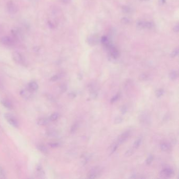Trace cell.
I'll list each match as a JSON object with an SVG mask.
<instances>
[{"mask_svg": "<svg viewBox=\"0 0 179 179\" xmlns=\"http://www.w3.org/2000/svg\"><path fill=\"white\" fill-rule=\"evenodd\" d=\"M4 117L6 121L13 127L15 128H18L19 126V123L17 119L11 114L6 113L4 115Z\"/></svg>", "mask_w": 179, "mask_h": 179, "instance_id": "6da1fadb", "label": "cell"}, {"mask_svg": "<svg viewBox=\"0 0 179 179\" xmlns=\"http://www.w3.org/2000/svg\"><path fill=\"white\" fill-rule=\"evenodd\" d=\"M1 43L4 45L8 46H11L14 45L15 42V40L10 36H4L1 38L0 40Z\"/></svg>", "mask_w": 179, "mask_h": 179, "instance_id": "7a4b0ae2", "label": "cell"}, {"mask_svg": "<svg viewBox=\"0 0 179 179\" xmlns=\"http://www.w3.org/2000/svg\"><path fill=\"white\" fill-rule=\"evenodd\" d=\"M12 58L13 60L18 64H23L25 62V58L20 52L15 51L12 53Z\"/></svg>", "mask_w": 179, "mask_h": 179, "instance_id": "3957f363", "label": "cell"}, {"mask_svg": "<svg viewBox=\"0 0 179 179\" xmlns=\"http://www.w3.org/2000/svg\"><path fill=\"white\" fill-rule=\"evenodd\" d=\"M6 7L8 12L12 14L16 13L18 11V7L17 5L12 1H10L7 3Z\"/></svg>", "mask_w": 179, "mask_h": 179, "instance_id": "277c9868", "label": "cell"}, {"mask_svg": "<svg viewBox=\"0 0 179 179\" xmlns=\"http://www.w3.org/2000/svg\"><path fill=\"white\" fill-rule=\"evenodd\" d=\"M33 92L31 91L27 88L26 89H22L20 91V95L25 99H30L33 96Z\"/></svg>", "mask_w": 179, "mask_h": 179, "instance_id": "5b68a950", "label": "cell"}, {"mask_svg": "<svg viewBox=\"0 0 179 179\" xmlns=\"http://www.w3.org/2000/svg\"><path fill=\"white\" fill-rule=\"evenodd\" d=\"M174 174V171L172 169H165L162 170L160 173V175L162 177L168 178L171 177Z\"/></svg>", "mask_w": 179, "mask_h": 179, "instance_id": "8992f818", "label": "cell"}, {"mask_svg": "<svg viewBox=\"0 0 179 179\" xmlns=\"http://www.w3.org/2000/svg\"><path fill=\"white\" fill-rule=\"evenodd\" d=\"M130 135V131H127L124 133H123L122 135H121V136L118 138L119 144H123V143L125 141H126L129 138Z\"/></svg>", "mask_w": 179, "mask_h": 179, "instance_id": "52a82bcc", "label": "cell"}, {"mask_svg": "<svg viewBox=\"0 0 179 179\" xmlns=\"http://www.w3.org/2000/svg\"><path fill=\"white\" fill-rule=\"evenodd\" d=\"M27 88L31 91L34 92L37 90L39 89V85L35 81H31L27 85Z\"/></svg>", "mask_w": 179, "mask_h": 179, "instance_id": "ba28073f", "label": "cell"}, {"mask_svg": "<svg viewBox=\"0 0 179 179\" xmlns=\"http://www.w3.org/2000/svg\"><path fill=\"white\" fill-rule=\"evenodd\" d=\"M1 104L4 107H5V108H6L8 109H11L12 108V107H13L12 103V102L10 100L6 99H2L1 100Z\"/></svg>", "mask_w": 179, "mask_h": 179, "instance_id": "9c48e42d", "label": "cell"}, {"mask_svg": "<svg viewBox=\"0 0 179 179\" xmlns=\"http://www.w3.org/2000/svg\"><path fill=\"white\" fill-rule=\"evenodd\" d=\"M110 51L111 53V55L114 58H117L119 56V53L118 50L114 46L110 47Z\"/></svg>", "mask_w": 179, "mask_h": 179, "instance_id": "30bf717a", "label": "cell"}, {"mask_svg": "<svg viewBox=\"0 0 179 179\" xmlns=\"http://www.w3.org/2000/svg\"><path fill=\"white\" fill-rule=\"evenodd\" d=\"M50 119L46 118H41L38 119L37 124L40 126H45L49 123Z\"/></svg>", "mask_w": 179, "mask_h": 179, "instance_id": "8fae6325", "label": "cell"}, {"mask_svg": "<svg viewBox=\"0 0 179 179\" xmlns=\"http://www.w3.org/2000/svg\"><path fill=\"white\" fill-rule=\"evenodd\" d=\"M36 174L37 175H38L39 177L43 178V176L45 175V173L42 169L41 166H37L36 167Z\"/></svg>", "mask_w": 179, "mask_h": 179, "instance_id": "7c38bea8", "label": "cell"}, {"mask_svg": "<svg viewBox=\"0 0 179 179\" xmlns=\"http://www.w3.org/2000/svg\"><path fill=\"white\" fill-rule=\"evenodd\" d=\"M37 149L40 151L42 153H43L44 154H47L49 153V150L47 148L43 145H39L37 146Z\"/></svg>", "mask_w": 179, "mask_h": 179, "instance_id": "4fadbf2b", "label": "cell"}, {"mask_svg": "<svg viewBox=\"0 0 179 179\" xmlns=\"http://www.w3.org/2000/svg\"><path fill=\"white\" fill-rule=\"evenodd\" d=\"M145 22L143 21L140 20L138 21L137 22V27L139 29H145Z\"/></svg>", "mask_w": 179, "mask_h": 179, "instance_id": "5bb4252c", "label": "cell"}, {"mask_svg": "<svg viewBox=\"0 0 179 179\" xmlns=\"http://www.w3.org/2000/svg\"><path fill=\"white\" fill-rule=\"evenodd\" d=\"M58 117H59V114L57 112H54L51 115L49 119L50 121H55L58 118Z\"/></svg>", "mask_w": 179, "mask_h": 179, "instance_id": "9a60e30c", "label": "cell"}, {"mask_svg": "<svg viewBox=\"0 0 179 179\" xmlns=\"http://www.w3.org/2000/svg\"><path fill=\"white\" fill-rule=\"evenodd\" d=\"M170 78L171 80H174L177 78V73L176 71H172L170 73Z\"/></svg>", "mask_w": 179, "mask_h": 179, "instance_id": "2e32d148", "label": "cell"}, {"mask_svg": "<svg viewBox=\"0 0 179 179\" xmlns=\"http://www.w3.org/2000/svg\"><path fill=\"white\" fill-rule=\"evenodd\" d=\"M160 148H161V149L164 151H168L170 148L168 144H165V143H163V144H161Z\"/></svg>", "mask_w": 179, "mask_h": 179, "instance_id": "e0dca14e", "label": "cell"}, {"mask_svg": "<svg viewBox=\"0 0 179 179\" xmlns=\"http://www.w3.org/2000/svg\"><path fill=\"white\" fill-rule=\"evenodd\" d=\"M154 27V24L152 22H146L145 28L148 29H151Z\"/></svg>", "mask_w": 179, "mask_h": 179, "instance_id": "ac0fdd59", "label": "cell"}, {"mask_svg": "<svg viewBox=\"0 0 179 179\" xmlns=\"http://www.w3.org/2000/svg\"><path fill=\"white\" fill-rule=\"evenodd\" d=\"M141 141H142L141 138H139L136 140V141L134 142V146H133V147L135 149H137L140 146L141 143Z\"/></svg>", "mask_w": 179, "mask_h": 179, "instance_id": "d6986e66", "label": "cell"}, {"mask_svg": "<svg viewBox=\"0 0 179 179\" xmlns=\"http://www.w3.org/2000/svg\"><path fill=\"white\" fill-rule=\"evenodd\" d=\"M6 177V173L4 169L0 166V178H5Z\"/></svg>", "mask_w": 179, "mask_h": 179, "instance_id": "ffe728a7", "label": "cell"}, {"mask_svg": "<svg viewBox=\"0 0 179 179\" xmlns=\"http://www.w3.org/2000/svg\"><path fill=\"white\" fill-rule=\"evenodd\" d=\"M98 172L96 171V170H94L93 172H92L91 173H90V174L89 175V177L88 178H96L97 177V176L98 175Z\"/></svg>", "mask_w": 179, "mask_h": 179, "instance_id": "44dd1931", "label": "cell"}, {"mask_svg": "<svg viewBox=\"0 0 179 179\" xmlns=\"http://www.w3.org/2000/svg\"><path fill=\"white\" fill-rule=\"evenodd\" d=\"M163 93H164V90L162 89H160L158 90L156 92V95L158 98L161 97L163 95Z\"/></svg>", "mask_w": 179, "mask_h": 179, "instance_id": "7402d4cb", "label": "cell"}, {"mask_svg": "<svg viewBox=\"0 0 179 179\" xmlns=\"http://www.w3.org/2000/svg\"><path fill=\"white\" fill-rule=\"evenodd\" d=\"M133 153H134V151L132 149H129L126 152V153L125 154V156L126 157H130V156H132Z\"/></svg>", "mask_w": 179, "mask_h": 179, "instance_id": "603a6c76", "label": "cell"}, {"mask_svg": "<svg viewBox=\"0 0 179 179\" xmlns=\"http://www.w3.org/2000/svg\"><path fill=\"white\" fill-rule=\"evenodd\" d=\"M153 160V156H152V155H150V156H149L147 158V160H146V162L147 164L150 165V164L151 163V162H152Z\"/></svg>", "mask_w": 179, "mask_h": 179, "instance_id": "cb8c5ba5", "label": "cell"}, {"mask_svg": "<svg viewBox=\"0 0 179 179\" xmlns=\"http://www.w3.org/2000/svg\"><path fill=\"white\" fill-rule=\"evenodd\" d=\"M122 10H123L124 13H128L130 12V11H131V9H130V8L129 7H128L127 6H124L123 7Z\"/></svg>", "mask_w": 179, "mask_h": 179, "instance_id": "d4e9b609", "label": "cell"}, {"mask_svg": "<svg viewBox=\"0 0 179 179\" xmlns=\"http://www.w3.org/2000/svg\"><path fill=\"white\" fill-rule=\"evenodd\" d=\"M77 128H78V124H77V123H75V124L72 126V127H71V128L70 132H71V133H74L75 131L77 130Z\"/></svg>", "mask_w": 179, "mask_h": 179, "instance_id": "484cf974", "label": "cell"}, {"mask_svg": "<svg viewBox=\"0 0 179 179\" xmlns=\"http://www.w3.org/2000/svg\"><path fill=\"white\" fill-rule=\"evenodd\" d=\"M123 121V118L121 117H117L115 118V124H119Z\"/></svg>", "mask_w": 179, "mask_h": 179, "instance_id": "4316f807", "label": "cell"}, {"mask_svg": "<svg viewBox=\"0 0 179 179\" xmlns=\"http://www.w3.org/2000/svg\"><path fill=\"white\" fill-rule=\"evenodd\" d=\"M130 20L126 17H123L121 20V22L124 24H128L130 23Z\"/></svg>", "mask_w": 179, "mask_h": 179, "instance_id": "83f0119b", "label": "cell"}, {"mask_svg": "<svg viewBox=\"0 0 179 179\" xmlns=\"http://www.w3.org/2000/svg\"><path fill=\"white\" fill-rule=\"evenodd\" d=\"M178 49H176L172 52V53L170 54V56L172 57H175L178 55Z\"/></svg>", "mask_w": 179, "mask_h": 179, "instance_id": "f1b7e54d", "label": "cell"}, {"mask_svg": "<svg viewBox=\"0 0 179 179\" xmlns=\"http://www.w3.org/2000/svg\"><path fill=\"white\" fill-rule=\"evenodd\" d=\"M49 145L53 148H57L59 146V144H58V143H57V142H52V143H50V144H49Z\"/></svg>", "mask_w": 179, "mask_h": 179, "instance_id": "f546056e", "label": "cell"}, {"mask_svg": "<svg viewBox=\"0 0 179 179\" xmlns=\"http://www.w3.org/2000/svg\"><path fill=\"white\" fill-rule=\"evenodd\" d=\"M101 41L102 43H103L104 44H106V45L108 44V39H107V37L106 36H103L101 38Z\"/></svg>", "mask_w": 179, "mask_h": 179, "instance_id": "4dcf8cb0", "label": "cell"}, {"mask_svg": "<svg viewBox=\"0 0 179 179\" xmlns=\"http://www.w3.org/2000/svg\"><path fill=\"white\" fill-rule=\"evenodd\" d=\"M59 75H54L53 76H52V77L51 78L50 80H51V81H55L57 80L58 79H59Z\"/></svg>", "mask_w": 179, "mask_h": 179, "instance_id": "1f68e13d", "label": "cell"}, {"mask_svg": "<svg viewBox=\"0 0 179 179\" xmlns=\"http://www.w3.org/2000/svg\"><path fill=\"white\" fill-rule=\"evenodd\" d=\"M121 113L123 114H125L126 113V112L127 111V107L125 106H123L121 108Z\"/></svg>", "mask_w": 179, "mask_h": 179, "instance_id": "d6a6232c", "label": "cell"}, {"mask_svg": "<svg viewBox=\"0 0 179 179\" xmlns=\"http://www.w3.org/2000/svg\"><path fill=\"white\" fill-rule=\"evenodd\" d=\"M148 78V76L146 74H142L140 76V79L141 80H146Z\"/></svg>", "mask_w": 179, "mask_h": 179, "instance_id": "836d02e7", "label": "cell"}, {"mask_svg": "<svg viewBox=\"0 0 179 179\" xmlns=\"http://www.w3.org/2000/svg\"><path fill=\"white\" fill-rule=\"evenodd\" d=\"M119 95H116V96H114L112 98H111V100H110V102H111V103H113V102H114L115 101H116L118 98H119Z\"/></svg>", "mask_w": 179, "mask_h": 179, "instance_id": "e575fe53", "label": "cell"}, {"mask_svg": "<svg viewBox=\"0 0 179 179\" xmlns=\"http://www.w3.org/2000/svg\"><path fill=\"white\" fill-rule=\"evenodd\" d=\"M173 31L175 32H178L179 31V25L176 24L173 27Z\"/></svg>", "mask_w": 179, "mask_h": 179, "instance_id": "d590c367", "label": "cell"}, {"mask_svg": "<svg viewBox=\"0 0 179 179\" xmlns=\"http://www.w3.org/2000/svg\"><path fill=\"white\" fill-rule=\"evenodd\" d=\"M66 86L65 85H62L61 86V91H62V92H64V91H66Z\"/></svg>", "mask_w": 179, "mask_h": 179, "instance_id": "8d00e7d4", "label": "cell"}, {"mask_svg": "<svg viewBox=\"0 0 179 179\" xmlns=\"http://www.w3.org/2000/svg\"><path fill=\"white\" fill-rule=\"evenodd\" d=\"M165 0H159V2L160 4H163L165 3Z\"/></svg>", "mask_w": 179, "mask_h": 179, "instance_id": "74e56055", "label": "cell"}, {"mask_svg": "<svg viewBox=\"0 0 179 179\" xmlns=\"http://www.w3.org/2000/svg\"><path fill=\"white\" fill-rule=\"evenodd\" d=\"M117 147H118V146H116L115 147H114V148L113 149V151H112V152H114L116 150V149H117Z\"/></svg>", "mask_w": 179, "mask_h": 179, "instance_id": "f35d334b", "label": "cell"}, {"mask_svg": "<svg viewBox=\"0 0 179 179\" xmlns=\"http://www.w3.org/2000/svg\"><path fill=\"white\" fill-rule=\"evenodd\" d=\"M2 82H1V80H0V88H1V87H2Z\"/></svg>", "mask_w": 179, "mask_h": 179, "instance_id": "ab89813d", "label": "cell"}, {"mask_svg": "<svg viewBox=\"0 0 179 179\" xmlns=\"http://www.w3.org/2000/svg\"><path fill=\"white\" fill-rule=\"evenodd\" d=\"M141 1H149L150 0H140Z\"/></svg>", "mask_w": 179, "mask_h": 179, "instance_id": "60d3db41", "label": "cell"}]
</instances>
